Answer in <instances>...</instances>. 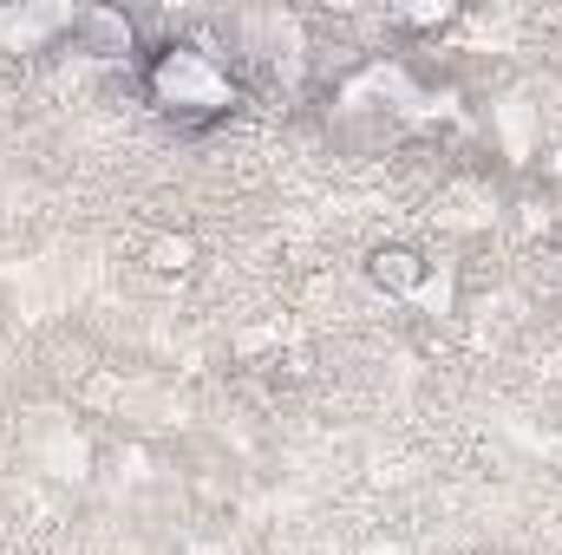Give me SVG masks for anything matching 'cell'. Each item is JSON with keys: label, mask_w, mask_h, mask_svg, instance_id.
Masks as SVG:
<instances>
[{"label": "cell", "mask_w": 562, "mask_h": 555, "mask_svg": "<svg viewBox=\"0 0 562 555\" xmlns=\"http://www.w3.org/2000/svg\"><path fill=\"white\" fill-rule=\"evenodd\" d=\"M144 99H150L164 118L203 132V125H216V118H229V112L243 105V86L229 79V66H223L216 53L170 39V46H157V53L144 59Z\"/></svg>", "instance_id": "cell-1"}, {"label": "cell", "mask_w": 562, "mask_h": 555, "mask_svg": "<svg viewBox=\"0 0 562 555\" xmlns=\"http://www.w3.org/2000/svg\"><path fill=\"white\" fill-rule=\"evenodd\" d=\"M66 46L72 53H92V59H132L138 53V26L125 13H112V7H79Z\"/></svg>", "instance_id": "cell-2"}, {"label": "cell", "mask_w": 562, "mask_h": 555, "mask_svg": "<svg viewBox=\"0 0 562 555\" xmlns=\"http://www.w3.org/2000/svg\"><path fill=\"white\" fill-rule=\"evenodd\" d=\"M367 275H373V287L413 301V294H425V281H431V262H425L419 249H406V242H386V249L367 256Z\"/></svg>", "instance_id": "cell-3"}, {"label": "cell", "mask_w": 562, "mask_h": 555, "mask_svg": "<svg viewBox=\"0 0 562 555\" xmlns=\"http://www.w3.org/2000/svg\"><path fill=\"white\" fill-rule=\"evenodd\" d=\"M66 33H72V13L66 7H53V13H7L0 20V39L7 46H66Z\"/></svg>", "instance_id": "cell-4"}, {"label": "cell", "mask_w": 562, "mask_h": 555, "mask_svg": "<svg viewBox=\"0 0 562 555\" xmlns=\"http://www.w3.org/2000/svg\"><path fill=\"white\" fill-rule=\"evenodd\" d=\"M190 262H196V242H190V236H157V242L144 249V269H150V275H190Z\"/></svg>", "instance_id": "cell-5"}]
</instances>
